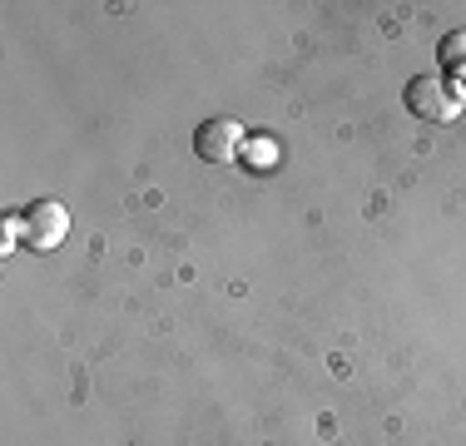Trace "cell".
I'll use <instances>...</instances> for the list:
<instances>
[{"label":"cell","instance_id":"6da1fadb","mask_svg":"<svg viewBox=\"0 0 466 446\" xmlns=\"http://www.w3.org/2000/svg\"><path fill=\"white\" fill-rule=\"evenodd\" d=\"M15 218H20V243H25L30 253H55L70 238V208H65L60 198H35V204Z\"/></svg>","mask_w":466,"mask_h":446},{"label":"cell","instance_id":"7a4b0ae2","mask_svg":"<svg viewBox=\"0 0 466 446\" xmlns=\"http://www.w3.org/2000/svg\"><path fill=\"white\" fill-rule=\"evenodd\" d=\"M407 109H412L417 119H427V125H451V119L461 115V99L451 95L447 80H437V75H417V80L407 85Z\"/></svg>","mask_w":466,"mask_h":446},{"label":"cell","instance_id":"3957f363","mask_svg":"<svg viewBox=\"0 0 466 446\" xmlns=\"http://www.w3.org/2000/svg\"><path fill=\"white\" fill-rule=\"evenodd\" d=\"M243 144H248V134H243V125L228 115H214L194 129V149H198V159H208V164L243 159Z\"/></svg>","mask_w":466,"mask_h":446},{"label":"cell","instance_id":"277c9868","mask_svg":"<svg viewBox=\"0 0 466 446\" xmlns=\"http://www.w3.org/2000/svg\"><path fill=\"white\" fill-rule=\"evenodd\" d=\"M437 55H441V65H447V70H466V30H451V35H441Z\"/></svg>","mask_w":466,"mask_h":446},{"label":"cell","instance_id":"5b68a950","mask_svg":"<svg viewBox=\"0 0 466 446\" xmlns=\"http://www.w3.org/2000/svg\"><path fill=\"white\" fill-rule=\"evenodd\" d=\"M243 159H248L253 169H268V164L279 159V144H273V139H248V144H243Z\"/></svg>","mask_w":466,"mask_h":446},{"label":"cell","instance_id":"8992f818","mask_svg":"<svg viewBox=\"0 0 466 446\" xmlns=\"http://www.w3.org/2000/svg\"><path fill=\"white\" fill-rule=\"evenodd\" d=\"M15 238H20V218L10 214L5 228H0V253H15Z\"/></svg>","mask_w":466,"mask_h":446},{"label":"cell","instance_id":"52a82bcc","mask_svg":"<svg viewBox=\"0 0 466 446\" xmlns=\"http://www.w3.org/2000/svg\"><path fill=\"white\" fill-rule=\"evenodd\" d=\"M447 85H451V95H457L461 105H466V70H451V80H447Z\"/></svg>","mask_w":466,"mask_h":446}]
</instances>
